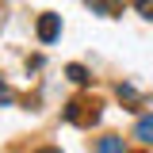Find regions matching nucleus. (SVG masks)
Masks as SVG:
<instances>
[{"label":"nucleus","instance_id":"nucleus-1","mask_svg":"<svg viewBox=\"0 0 153 153\" xmlns=\"http://www.w3.org/2000/svg\"><path fill=\"white\" fill-rule=\"evenodd\" d=\"M65 119L76 123V126H92V123H100V107L88 103V100H73V103L65 107Z\"/></svg>","mask_w":153,"mask_h":153},{"label":"nucleus","instance_id":"nucleus-2","mask_svg":"<svg viewBox=\"0 0 153 153\" xmlns=\"http://www.w3.org/2000/svg\"><path fill=\"white\" fill-rule=\"evenodd\" d=\"M57 35H61V16H54V12L38 16V38L42 42H54Z\"/></svg>","mask_w":153,"mask_h":153},{"label":"nucleus","instance_id":"nucleus-3","mask_svg":"<svg viewBox=\"0 0 153 153\" xmlns=\"http://www.w3.org/2000/svg\"><path fill=\"white\" fill-rule=\"evenodd\" d=\"M134 134H138L146 146H153V115H142V119H138V126H134Z\"/></svg>","mask_w":153,"mask_h":153},{"label":"nucleus","instance_id":"nucleus-4","mask_svg":"<svg viewBox=\"0 0 153 153\" xmlns=\"http://www.w3.org/2000/svg\"><path fill=\"white\" fill-rule=\"evenodd\" d=\"M88 8L100 12V16H115V12L123 8V0H88Z\"/></svg>","mask_w":153,"mask_h":153},{"label":"nucleus","instance_id":"nucleus-5","mask_svg":"<svg viewBox=\"0 0 153 153\" xmlns=\"http://www.w3.org/2000/svg\"><path fill=\"white\" fill-rule=\"evenodd\" d=\"M96 153H126V146H123V138H100Z\"/></svg>","mask_w":153,"mask_h":153},{"label":"nucleus","instance_id":"nucleus-6","mask_svg":"<svg viewBox=\"0 0 153 153\" xmlns=\"http://www.w3.org/2000/svg\"><path fill=\"white\" fill-rule=\"evenodd\" d=\"M65 76H69V80H76V84H88V80H92L84 65H69V69H65Z\"/></svg>","mask_w":153,"mask_h":153},{"label":"nucleus","instance_id":"nucleus-7","mask_svg":"<svg viewBox=\"0 0 153 153\" xmlns=\"http://www.w3.org/2000/svg\"><path fill=\"white\" fill-rule=\"evenodd\" d=\"M134 8H138V16L153 19V0H134Z\"/></svg>","mask_w":153,"mask_h":153},{"label":"nucleus","instance_id":"nucleus-8","mask_svg":"<svg viewBox=\"0 0 153 153\" xmlns=\"http://www.w3.org/2000/svg\"><path fill=\"white\" fill-rule=\"evenodd\" d=\"M119 96H123V100H138V92H134L130 84H119Z\"/></svg>","mask_w":153,"mask_h":153},{"label":"nucleus","instance_id":"nucleus-9","mask_svg":"<svg viewBox=\"0 0 153 153\" xmlns=\"http://www.w3.org/2000/svg\"><path fill=\"white\" fill-rule=\"evenodd\" d=\"M0 103H12V92L4 88V80H0Z\"/></svg>","mask_w":153,"mask_h":153},{"label":"nucleus","instance_id":"nucleus-10","mask_svg":"<svg viewBox=\"0 0 153 153\" xmlns=\"http://www.w3.org/2000/svg\"><path fill=\"white\" fill-rule=\"evenodd\" d=\"M38 153H61V149H38Z\"/></svg>","mask_w":153,"mask_h":153}]
</instances>
